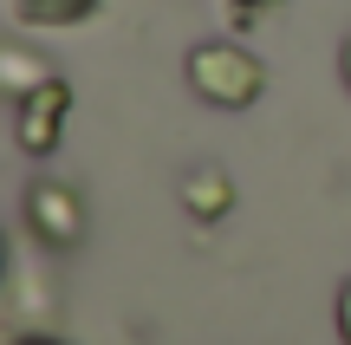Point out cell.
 Instances as JSON below:
<instances>
[{"mask_svg":"<svg viewBox=\"0 0 351 345\" xmlns=\"http://www.w3.org/2000/svg\"><path fill=\"white\" fill-rule=\"evenodd\" d=\"M189 85H195V98L215 104V111H247L267 91V65L254 59L247 46H234V39H202V46L189 52Z\"/></svg>","mask_w":351,"mask_h":345,"instance_id":"obj_1","label":"cell"},{"mask_svg":"<svg viewBox=\"0 0 351 345\" xmlns=\"http://www.w3.org/2000/svg\"><path fill=\"white\" fill-rule=\"evenodd\" d=\"M65 111H72V85H65L59 72L39 78L33 91L13 98V143H20L26 156H52L59 150V130H65Z\"/></svg>","mask_w":351,"mask_h":345,"instance_id":"obj_2","label":"cell"},{"mask_svg":"<svg viewBox=\"0 0 351 345\" xmlns=\"http://www.w3.org/2000/svg\"><path fill=\"white\" fill-rule=\"evenodd\" d=\"M26 228L46 248H78L85 241V202L65 182H33L26 189Z\"/></svg>","mask_w":351,"mask_h":345,"instance_id":"obj_3","label":"cell"},{"mask_svg":"<svg viewBox=\"0 0 351 345\" xmlns=\"http://www.w3.org/2000/svg\"><path fill=\"white\" fill-rule=\"evenodd\" d=\"M13 26H33V33H65V26H85L104 13V0H7Z\"/></svg>","mask_w":351,"mask_h":345,"instance_id":"obj_4","label":"cell"},{"mask_svg":"<svg viewBox=\"0 0 351 345\" xmlns=\"http://www.w3.org/2000/svg\"><path fill=\"white\" fill-rule=\"evenodd\" d=\"M182 209L195 222H221L228 209H234V182H228V169H215V163L189 169V176H182Z\"/></svg>","mask_w":351,"mask_h":345,"instance_id":"obj_5","label":"cell"},{"mask_svg":"<svg viewBox=\"0 0 351 345\" xmlns=\"http://www.w3.org/2000/svg\"><path fill=\"white\" fill-rule=\"evenodd\" d=\"M39 78H52V65H39V59H26V52L13 46V52H7V91H13V98H20V91H33Z\"/></svg>","mask_w":351,"mask_h":345,"instance_id":"obj_6","label":"cell"},{"mask_svg":"<svg viewBox=\"0 0 351 345\" xmlns=\"http://www.w3.org/2000/svg\"><path fill=\"white\" fill-rule=\"evenodd\" d=\"M7 345H72V339H59V333H46V326H26V333H13Z\"/></svg>","mask_w":351,"mask_h":345,"instance_id":"obj_7","label":"cell"},{"mask_svg":"<svg viewBox=\"0 0 351 345\" xmlns=\"http://www.w3.org/2000/svg\"><path fill=\"white\" fill-rule=\"evenodd\" d=\"M267 7H280V0H228V13H234V26H247L254 13H267Z\"/></svg>","mask_w":351,"mask_h":345,"instance_id":"obj_8","label":"cell"},{"mask_svg":"<svg viewBox=\"0 0 351 345\" xmlns=\"http://www.w3.org/2000/svg\"><path fill=\"white\" fill-rule=\"evenodd\" d=\"M339 339H345V345H351V281H345V287H339Z\"/></svg>","mask_w":351,"mask_h":345,"instance_id":"obj_9","label":"cell"},{"mask_svg":"<svg viewBox=\"0 0 351 345\" xmlns=\"http://www.w3.org/2000/svg\"><path fill=\"white\" fill-rule=\"evenodd\" d=\"M345 85H351V39H345Z\"/></svg>","mask_w":351,"mask_h":345,"instance_id":"obj_10","label":"cell"}]
</instances>
